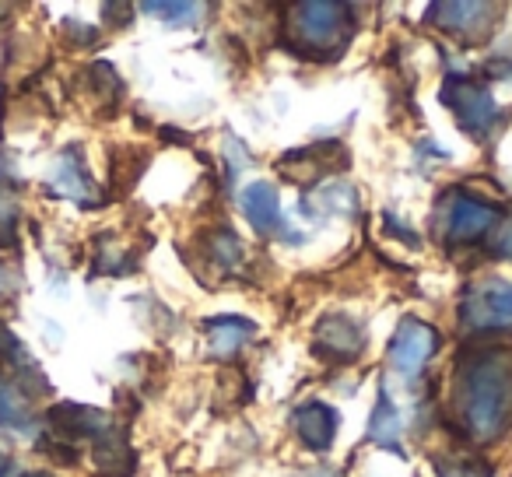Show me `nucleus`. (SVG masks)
Returning <instances> with one entry per match:
<instances>
[{
	"label": "nucleus",
	"instance_id": "f257e3e1",
	"mask_svg": "<svg viewBox=\"0 0 512 477\" xmlns=\"http://www.w3.org/2000/svg\"><path fill=\"white\" fill-rule=\"evenodd\" d=\"M453 404L474 442H495L512 418V351L463 355L453 372Z\"/></svg>",
	"mask_w": 512,
	"mask_h": 477
},
{
	"label": "nucleus",
	"instance_id": "f03ea898",
	"mask_svg": "<svg viewBox=\"0 0 512 477\" xmlns=\"http://www.w3.org/2000/svg\"><path fill=\"white\" fill-rule=\"evenodd\" d=\"M288 39L295 50L337 53L351 39V18L344 4L334 0H309L288 11Z\"/></svg>",
	"mask_w": 512,
	"mask_h": 477
},
{
	"label": "nucleus",
	"instance_id": "7ed1b4c3",
	"mask_svg": "<svg viewBox=\"0 0 512 477\" xmlns=\"http://www.w3.org/2000/svg\"><path fill=\"white\" fill-rule=\"evenodd\" d=\"M442 102L453 109L456 123L474 137H484L498 123L495 99H491L477 81L463 78V74H456V78H449L446 85H442Z\"/></svg>",
	"mask_w": 512,
	"mask_h": 477
},
{
	"label": "nucleus",
	"instance_id": "20e7f679",
	"mask_svg": "<svg viewBox=\"0 0 512 477\" xmlns=\"http://www.w3.org/2000/svg\"><path fill=\"white\" fill-rule=\"evenodd\" d=\"M435 351H439V334L432 323L407 316L397 327V334L390 337V369L400 376H418L432 362Z\"/></svg>",
	"mask_w": 512,
	"mask_h": 477
},
{
	"label": "nucleus",
	"instance_id": "39448f33",
	"mask_svg": "<svg viewBox=\"0 0 512 477\" xmlns=\"http://www.w3.org/2000/svg\"><path fill=\"white\" fill-rule=\"evenodd\" d=\"M460 316L467 330L512 327V285L509 281H484L467 295Z\"/></svg>",
	"mask_w": 512,
	"mask_h": 477
},
{
	"label": "nucleus",
	"instance_id": "423d86ee",
	"mask_svg": "<svg viewBox=\"0 0 512 477\" xmlns=\"http://www.w3.org/2000/svg\"><path fill=\"white\" fill-rule=\"evenodd\" d=\"M495 221H498V211L491 204L470 197V193H456V197H449L446 239L449 243H470V239H481Z\"/></svg>",
	"mask_w": 512,
	"mask_h": 477
},
{
	"label": "nucleus",
	"instance_id": "0eeeda50",
	"mask_svg": "<svg viewBox=\"0 0 512 477\" xmlns=\"http://www.w3.org/2000/svg\"><path fill=\"white\" fill-rule=\"evenodd\" d=\"M242 214L249 218V225L256 228V235H288L299 243V235L288 232L285 214H281V197L271 183H249L239 197Z\"/></svg>",
	"mask_w": 512,
	"mask_h": 477
},
{
	"label": "nucleus",
	"instance_id": "6e6552de",
	"mask_svg": "<svg viewBox=\"0 0 512 477\" xmlns=\"http://www.w3.org/2000/svg\"><path fill=\"white\" fill-rule=\"evenodd\" d=\"M365 348V334L355 320L348 316H327L316 327V351L320 358H337V362H351Z\"/></svg>",
	"mask_w": 512,
	"mask_h": 477
},
{
	"label": "nucleus",
	"instance_id": "1a4fd4ad",
	"mask_svg": "<svg viewBox=\"0 0 512 477\" xmlns=\"http://www.w3.org/2000/svg\"><path fill=\"white\" fill-rule=\"evenodd\" d=\"M491 11H495L491 4H432V8H428V22L446 29L449 36L477 39L495 22V18H488Z\"/></svg>",
	"mask_w": 512,
	"mask_h": 477
},
{
	"label": "nucleus",
	"instance_id": "9d476101",
	"mask_svg": "<svg viewBox=\"0 0 512 477\" xmlns=\"http://www.w3.org/2000/svg\"><path fill=\"white\" fill-rule=\"evenodd\" d=\"M92 463L102 477H130L137 467V453L120 428H106L92 439Z\"/></svg>",
	"mask_w": 512,
	"mask_h": 477
},
{
	"label": "nucleus",
	"instance_id": "9b49d317",
	"mask_svg": "<svg viewBox=\"0 0 512 477\" xmlns=\"http://www.w3.org/2000/svg\"><path fill=\"white\" fill-rule=\"evenodd\" d=\"M295 432L299 439L306 442L309 449L323 453V449L334 446V435H337V411L323 400H309L295 411Z\"/></svg>",
	"mask_w": 512,
	"mask_h": 477
},
{
	"label": "nucleus",
	"instance_id": "f8f14e48",
	"mask_svg": "<svg viewBox=\"0 0 512 477\" xmlns=\"http://www.w3.org/2000/svg\"><path fill=\"white\" fill-rule=\"evenodd\" d=\"M50 421L57 428V435L64 442H78V439H95L109 428L106 414L95 411V407H78V404H60L50 411Z\"/></svg>",
	"mask_w": 512,
	"mask_h": 477
},
{
	"label": "nucleus",
	"instance_id": "ddd939ff",
	"mask_svg": "<svg viewBox=\"0 0 512 477\" xmlns=\"http://www.w3.org/2000/svg\"><path fill=\"white\" fill-rule=\"evenodd\" d=\"M204 334H207V348H211L214 358H232L235 351L256 334V327L246 316H214V320L204 323Z\"/></svg>",
	"mask_w": 512,
	"mask_h": 477
},
{
	"label": "nucleus",
	"instance_id": "4468645a",
	"mask_svg": "<svg viewBox=\"0 0 512 477\" xmlns=\"http://www.w3.org/2000/svg\"><path fill=\"white\" fill-rule=\"evenodd\" d=\"M53 186H57L64 197L81 200V204H88V200H92V176L81 169V158H78V151H74V148L57 162V172H53Z\"/></svg>",
	"mask_w": 512,
	"mask_h": 477
},
{
	"label": "nucleus",
	"instance_id": "2eb2a0df",
	"mask_svg": "<svg viewBox=\"0 0 512 477\" xmlns=\"http://www.w3.org/2000/svg\"><path fill=\"white\" fill-rule=\"evenodd\" d=\"M369 439L376 446H386V449H397V439H400V414L397 407L390 404L386 390H379L376 397V411L369 418Z\"/></svg>",
	"mask_w": 512,
	"mask_h": 477
},
{
	"label": "nucleus",
	"instance_id": "dca6fc26",
	"mask_svg": "<svg viewBox=\"0 0 512 477\" xmlns=\"http://www.w3.org/2000/svg\"><path fill=\"white\" fill-rule=\"evenodd\" d=\"M204 253L214 260L218 267H225V271H232L235 264L242 260V246L239 239H235L228 228H214V232L204 235Z\"/></svg>",
	"mask_w": 512,
	"mask_h": 477
},
{
	"label": "nucleus",
	"instance_id": "f3484780",
	"mask_svg": "<svg viewBox=\"0 0 512 477\" xmlns=\"http://www.w3.org/2000/svg\"><path fill=\"white\" fill-rule=\"evenodd\" d=\"M0 425H8V428L32 425V414L25 411V404L18 400L15 390H0Z\"/></svg>",
	"mask_w": 512,
	"mask_h": 477
},
{
	"label": "nucleus",
	"instance_id": "a211bd4d",
	"mask_svg": "<svg viewBox=\"0 0 512 477\" xmlns=\"http://www.w3.org/2000/svg\"><path fill=\"white\" fill-rule=\"evenodd\" d=\"M15 225H18V207L8 193L0 190V246H15Z\"/></svg>",
	"mask_w": 512,
	"mask_h": 477
},
{
	"label": "nucleus",
	"instance_id": "6ab92c4d",
	"mask_svg": "<svg viewBox=\"0 0 512 477\" xmlns=\"http://www.w3.org/2000/svg\"><path fill=\"white\" fill-rule=\"evenodd\" d=\"M144 15H165V22H190V15H197V4H141Z\"/></svg>",
	"mask_w": 512,
	"mask_h": 477
},
{
	"label": "nucleus",
	"instance_id": "aec40b11",
	"mask_svg": "<svg viewBox=\"0 0 512 477\" xmlns=\"http://www.w3.org/2000/svg\"><path fill=\"white\" fill-rule=\"evenodd\" d=\"M449 467H453V470L439 467V477H491V470L484 467V463H477V460H453Z\"/></svg>",
	"mask_w": 512,
	"mask_h": 477
},
{
	"label": "nucleus",
	"instance_id": "412c9836",
	"mask_svg": "<svg viewBox=\"0 0 512 477\" xmlns=\"http://www.w3.org/2000/svg\"><path fill=\"white\" fill-rule=\"evenodd\" d=\"M495 253L502 260H512V214L502 221V228H498V235H495Z\"/></svg>",
	"mask_w": 512,
	"mask_h": 477
},
{
	"label": "nucleus",
	"instance_id": "4be33fe9",
	"mask_svg": "<svg viewBox=\"0 0 512 477\" xmlns=\"http://www.w3.org/2000/svg\"><path fill=\"white\" fill-rule=\"evenodd\" d=\"M4 358H8V355H4V344H0V369H4Z\"/></svg>",
	"mask_w": 512,
	"mask_h": 477
},
{
	"label": "nucleus",
	"instance_id": "5701e85b",
	"mask_svg": "<svg viewBox=\"0 0 512 477\" xmlns=\"http://www.w3.org/2000/svg\"><path fill=\"white\" fill-rule=\"evenodd\" d=\"M32 477H53V474H32Z\"/></svg>",
	"mask_w": 512,
	"mask_h": 477
}]
</instances>
